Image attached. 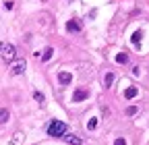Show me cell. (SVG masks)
<instances>
[{
	"label": "cell",
	"instance_id": "obj_17",
	"mask_svg": "<svg viewBox=\"0 0 149 145\" xmlns=\"http://www.w3.org/2000/svg\"><path fill=\"white\" fill-rule=\"evenodd\" d=\"M95 126H97V118H89V122H87V129H89V131H93Z\"/></svg>",
	"mask_w": 149,
	"mask_h": 145
},
{
	"label": "cell",
	"instance_id": "obj_18",
	"mask_svg": "<svg viewBox=\"0 0 149 145\" xmlns=\"http://www.w3.org/2000/svg\"><path fill=\"white\" fill-rule=\"evenodd\" d=\"M114 145H126V141H124V139H122V137H118V139H116V141H114Z\"/></svg>",
	"mask_w": 149,
	"mask_h": 145
},
{
	"label": "cell",
	"instance_id": "obj_8",
	"mask_svg": "<svg viewBox=\"0 0 149 145\" xmlns=\"http://www.w3.org/2000/svg\"><path fill=\"white\" fill-rule=\"evenodd\" d=\"M58 81H60L62 85H68V83L72 81V75H70V72H66V70H62V72H58Z\"/></svg>",
	"mask_w": 149,
	"mask_h": 145
},
{
	"label": "cell",
	"instance_id": "obj_5",
	"mask_svg": "<svg viewBox=\"0 0 149 145\" xmlns=\"http://www.w3.org/2000/svg\"><path fill=\"white\" fill-rule=\"evenodd\" d=\"M89 98V93L85 91V89H77V91L72 93V102H83V100H87Z\"/></svg>",
	"mask_w": 149,
	"mask_h": 145
},
{
	"label": "cell",
	"instance_id": "obj_16",
	"mask_svg": "<svg viewBox=\"0 0 149 145\" xmlns=\"http://www.w3.org/2000/svg\"><path fill=\"white\" fill-rule=\"evenodd\" d=\"M137 112H139L137 106H128V108H126V116H135Z\"/></svg>",
	"mask_w": 149,
	"mask_h": 145
},
{
	"label": "cell",
	"instance_id": "obj_13",
	"mask_svg": "<svg viewBox=\"0 0 149 145\" xmlns=\"http://www.w3.org/2000/svg\"><path fill=\"white\" fill-rule=\"evenodd\" d=\"M141 40H143V33H141V31H135L133 35H130V42H133L135 46H139V44H141Z\"/></svg>",
	"mask_w": 149,
	"mask_h": 145
},
{
	"label": "cell",
	"instance_id": "obj_10",
	"mask_svg": "<svg viewBox=\"0 0 149 145\" xmlns=\"http://www.w3.org/2000/svg\"><path fill=\"white\" fill-rule=\"evenodd\" d=\"M10 118V112L6 110V108H0V124H6Z\"/></svg>",
	"mask_w": 149,
	"mask_h": 145
},
{
	"label": "cell",
	"instance_id": "obj_2",
	"mask_svg": "<svg viewBox=\"0 0 149 145\" xmlns=\"http://www.w3.org/2000/svg\"><path fill=\"white\" fill-rule=\"evenodd\" d=\"M0 54H2V60H4V62H13L15 56H17V50H15V46L8 44V42H0Z\"/></svg>",
	"mask_w": 149,
	"mask_h": 145
},
{
	"label": "cell",
	"instance_id": "obj_11",
	"mask_svg": "<svg viewBox=\"0 0 149 145\" xmlns=\"http://www.w3.org/2000/svg\"><path fill=\"white\" fill-rule=\"evenodd\" d=\"M52 56H54V48H50V46H48V48L42 52V60H44V62H48Z\"/></svg>",
	"mask_w": 149,
	"mask_h": 145
},
{
	"label": "cell",
	"instance_id": "obj_4",
	"mask_svg": "<svg viewBox=\"0 0 149 145\" xmlns=\"http://www.w3.org/2000/svg\"><path fill=\"white\" fill-rule=\"evenodd\" d=\"M66 31H70V33H79V31H81V23H79L77 19H70V21L66 23Z\"/></svg>",
	"mask_w": 149,
	"mask_h": 145
},
{
	"label": "cell",
	"instance_id": "obj_6",
	"mask_svg": "<svg viewBox=\"0 0 149 145\" xmlns=\"http://www.w3.org/2000/svg\"><path fill=\"white\" fill-rule=\"evenodd\" d=\"M139 96V89L135 87V85H130V87H126V91H124V98L126 100H135Z\"/></svg>",
	"mask_w": 149,
	"mask_h": 145
},
{
	"label": "cell",
	"instance_id": "obj_19",
	"mask_svg": "<svg viewBox=\"0 0 149 145\" xmlns=\"http://www.w3.org/2000/svg\"><path fill=\"white\" fill-rule=\"evenodd\" d=\"M4 6H6V8L10 10V8H13V0H6V2H4Z\"/></svg>",
	"mask_w": 149,
	"mask_h": 145
},
{
	"label": "cell",
	"instance_id": "obj_1",
	"mask_svg": "<svg viewBox=\"0 0 149 145\" xmlns=\"http://www.w3.org/2000/svg\"><path fill=\"white\" fill-rule=\"evenodd\" d=\"M48 135L50 137H64L66 135V124L60 120H52L48 124Z\"/></svg>",
	"mask_w": 149,
	"mask_h": 145
},
{
	"label": "cell",
	"instance_id": "obj_7",
	"mask_svg": "<svg viewBox=\"0 0 149 145\" xmlns=\"http://www.w3.org/2000/svg\"><path fill=\"white\" fill-rule=\"evenodd\" d=\"M23 141H25V135L19 131V133H15L13 137H10V145H23Z\"/></svg>",
	"mask_w": 149,
	"mask_h": 145
},
{
	"label": "cell",
	"instance_id": "obj_14",
	"mask_svg": "<svg viewBox=\"0 0 149 145\" xmlns=\"http://www.w3.org/2000/svg\"><path fill=\"white\" fill-rule=\"evenodd\" d=\"M112 83H114V72H106V77H104V85H106V87H112Z\"/></svg>",
	"mask_w": 149,
	"mask_h": 145
},
{
	"label": "cell",
	"instance_id": "obj_15",
	"mask_svg": "<svg viewBox=\"0 0 149 145\" xmlns=\"http://www.w3.org/2000/svg\"><path fill=\"white\" fill-rule=\"evenodd\" d=\"M116 62H118V64H126V62H128V54H124V52L116 54Z\"/></svg>",
	"mask_w": 149,
	"mask_h": 145
},
{
	"label": "cell",
	"instance_id": "obj_3",
	"mask_svg": "<svg viewBox=\"0 0 149 145\" xmlns=\"http://www.w3.org/2000/svg\"><path fill=\"white\" fill-rule=\"evenodd\" d=\"M25 68H27V62H25V60H17V62L13 64L10 72H13V75H23Z\"/></svg>",
	"mask_w": 149,
	"mask_h": 145
},
{
	"label": "cell",
	"instance_id": "obj_9",
	"mask_svg": "<svg viewBox=\"0 0 149 145\" xmlns=\"http://www.w3.org/2000/svg\"><path fill=\"white\" fill-rule=\"evenodd\" d=\"M62 139H64V141H66L68 145H83V141H81V139H79L77 135H64Z\"/></svg>",
	"mask_w": 149,
	"mask_h": 145
},
{
	"label": "cell",
	"instance_id": "obj_12",
	"mask_svg": "<svg viewBox=\"0 0 149 145\" xmlns=\"http://www.w3.org/2000/svg\"><path fill=\"white\" fill-rule=\"evenodd\" d=\"M33 100H35L37 104H40L42 108L46 106V98H44V93H40V91H33Z\"/></svg>",
	"mask_w": 149,
	"mask_h": 145
}]
</instances>
